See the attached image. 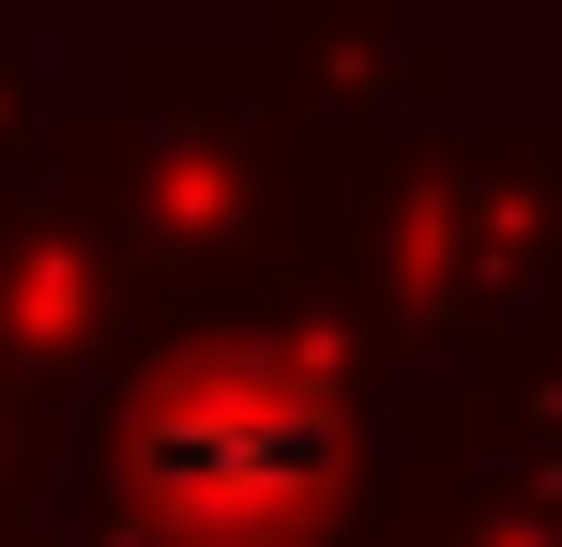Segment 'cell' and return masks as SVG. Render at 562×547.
I'll list each match as a JSON object with an SVG mask.
<instances>
[{
    "label": "cell",
    "mask_w": 562,
    "mask_h": 547,
    "mask_svg": "<svg viewBox=\"0 0 562 547\" xmlns=\"http://www.w3.org/2000/svg\"><path fill=\"white\" fill-rule=\"evenodd\" d=\"M319 471H335V411L289 365H198L153 411V442H137L153 517H183L198 547H274L319 502Z\"/></svg>",
    "instance_id": "6da1fadb"
}]
</instances>
